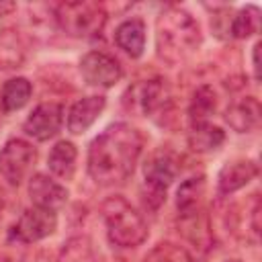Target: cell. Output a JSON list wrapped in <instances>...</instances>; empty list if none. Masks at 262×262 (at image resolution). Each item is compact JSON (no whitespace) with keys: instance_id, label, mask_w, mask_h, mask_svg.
Here are the masks:
<instances>
[{"instance_id":"6da1fadb","label":"cell","mask_w":262,"mask_h":262,"mask_svg":"<svg viewBox=\"0 0 262 262\" xmlns=\"http://www.w3.org/2000/svg\"><path fill=\"white\" fill-rule=\"evenodd\" d=\"M141 133L127 125L115 123L106 127L88 147V174L100 186L123 184L135 170L141 154Z\"/></svg>"},{"instance_id":"7a4b0ae2","label":"cell","mask_w":262,"mask_h":262,"mask_svg":"<svg viewBox=\"0 0 262 262\" xmlns=\"http://www.w3.org/2000/svg\"><path fill=\"white\" fill-rule=\"evenodd\" d=\"M158 53L168 63H178L201 45L199 23L182 8L170 6L158 16Z\"/></svg>"},{"instance_id":"3957f363","label":"cell","mask_w":262,"mask_h":262,"mask_svg":"<svg viewBox=\"0 0 262 262\" xmlns=\"http://www.w3.org/2000/svg\"><path fill=\"white\" fill-rule=\"evenodd\" d=\"M102 217L108 239L119 248H135L147 237V223L123 196H108L102 203Z\"/></svg>"},{"instance_id":"277c9868","label":"cell","mask_w":262,"mask_h":262,"mask_svg":"<svg viewBox=\"0 0 262 262\" xmlns=\"http://www.w3.org/2000/svg\"><path fill=\"white\" fill-rule=\"evenodd\" d=\"M55 18L68 35L92 39L100 35L106 23V12L98 2H63L55 8Z\"/></svg>"},{"instance_id":"5b68a950","label":"cell","mask_w":262,"mask_h":262,"mask_svg":"<svg viewBox=\"0 0 262 262\" xmlns=\"http://www.w3.org/2000/svg\"><path fill=\"white\" fill-rule=\"evenodd\" d=\"M178 172H180V166L172 154H168V151L154 154L143 166V178H145V186H147L145 205H149L154 209L160 207L166 201V188L174 182Z\"/></svg>"},{"instance_id":"8992f818","label":"cell","mask_w":262,"mask_h":262,"mask_svg":"<svg viewBox=\"0 0 262 262\" xmlns=\"http://www.w3.org/2000/svg\"><path fill=\"white\" fill-rule=\"evenodd\" d=\"M37 160V149L25 139H8L0 149V174L10 186H18Z\"/></svg>"},{"instance_id":"52a82bcc","label":"cell","mask_w":262,"mask_h":262,"mask_svg":"<svg viewBox=\"0 0 262 262\" xmlns=\"http://www.w3.org/2000/svg\"><path fill=\"white\" fill-rule=\"evenodd\" d=\"M55 227H57L55 211L31 207V209L23 211V215L16 219L10 235L16 242L31 244V242H39V239L51 235L55 231Z\"/></svg>"},{"instance_id":"ba28073f","label":"cell","mask_w":262,"mask_h":262,"mask_svg":"<svg viewBox=\"0 0 262 262\" xmlns=\"http://www.w3.org/2000/svg\"><path fill=\"white\" fill-rule=\"evenodd\" d=\"M80 72L90 86L98 88H111L123 78L121 63L104 51H88L80 61Z\"/></svg>"},{"instance_id":"9c48e42d","label":"cell","mask_w":262,"mask_h":262,"mask_svg":"<svg viewBox=\"0 0 262 262\" xmlns=\"http://www.w3.org/2000/svg\"><path fill=\"white\" fill-rule=\"evenodd\" d=\"M61 121H63V106L59 102H41L27 117L23 129L29 137L37 141H47L59 131Z\"/></svg>"},{"instance_id":"30bf717a","label":"cell","mask_w":262,"mask_h":262,"mask_svg":"<svg viewBox=\"0 0 262 262\" xmlns=\"http://www.w3.org/2000/svg\"><path fill=\"white\" fill-rule=\"evenodd\" d=\"M29 196L33 201V207L57 211L68 201V190L47 174H35L29 180Z\"/></svg>"},{"instance_id":"8fae6325","label":"cell","mask_w":262,"mask_h":262,"mask_svg":"<svg viewBox=\"0 0 262 262\" xmlns=\"http://www.w3.org/2000/svg\"><path fill=\"white\" fill-rule=\"evenodd\" d=\"M258 176V164L252 160H231L227 162L217 176L219 192L221 194H231L246 184H250Z\"/></svg>"},{"instance_id":"7c38bea8","label":"cell","mask_w":262,"mask_h":262,"mask_svg":"<svg viewBox=\"0 0 262 262\" xmlns=\"http://www.w3.org/2000/svg\"><path fill=\"white\" fill-rule=\"evenodd\" d=\"M106 100L104 96H84L80 100H76L68 113V129L74 135L84 133L102 113Z\"/></svg>"},{"instance_id":"4fadbf2b","label":"cell","mask_w":262,"mask_h":262,"mask_svg":"<svg viewBox=\"0 0 262 262\" xmlns=\"http://www.w3.org/2000/svg\"><path fill=\"white\" fill-rule=\"evenodd\" d=\"M227 125L237 133H248L260 123V102L254 96H246L233 102L225 113Z\"/></svg>"},{"instance_id":"5bb4252c","label":"cell","mask_w":262,"mask_h":262,"mask_svg":"<svg viewBox=\"0 0 262 262\" xmlns=\"http://www.w3.org/2000/svg\"><path fill=\"white\" fill-rule=\"evenodd\" d=\"M115 43L131 57H139L145 47V25L141 18H129L115 31Z\"/></svg>"},{"instance_id":"9a60e30c","label":"cell","mask_w":262,"mask_h":262,"mask_svg":"<svg viewBox=\"0 0 262 262\" xmlns=\"http://www.w3.org/2000/svg\"><path fill=\"white\" fill-rule=\"evenodd\" d=\"M139 102H141L145 115L156 117V115H160V113H168L170 102H172V96H170V90H168L166 80H162V78L147 80V82L141 86Z\"/></svg>"},{"instance_id":"2e32d148","label":"cell","mask_w":262,"mask_h":262,"mask_svg":"<svg viewBox=\"0 0 262 262\" xmlns=\"http://www.w3.org/2000/svg\"><path fill=\"white\" fill-rule=\"evenodd\" d=\"M205 196V176H192L184 180L176 192V207L180 217H190L201 213V201Z\"/></svg>"},{"instance_id":"e0dca14e","label":"cell","mask_w":262,"mask_h":262,"mask_svg":"<svg viewBox=\"0 0 262 262\" xmlns=\"http://www.w3.org/2000/svg\"><path fill=\"white\" fill-rule=\"evenodd\" d=\"M76 145L72 141H57L51 151H49V158H47V164H49V170L57 176V178H63V180H70L74 176V170H76Z\"/></svg>"},{"instance_id":"ac0fdd59","label":"cell","mask_w":262,"mask_h":262,"mask_svg":"<svg viewBox=\"0 0 262 262\" xmlns=\"http://www.w3.org/2000/svg\"><path fill=\"white\" fill-rule=\"evenodd\" d=\"M225 141V133L211 125V123H199V125H192L190 133H188V145L194 149V151H213L217 149L221 143Z\"/></svg>"},{"instance_id":"d6986e66","label":"cell","mask_w":262,"mask_h":262,"mask_svg":"<svg viewBox=\"0 0 262 262\" xmlns=\"http://www.w3.org/2000/svg\"><path fill=\"white\" fill-rule=\"evenodd\" d=\"M215 106H217V96H215V90L207 84L199 86L192 94V100H190V108H188V115H190V121L192 125H199V123H209L207 119L215 113Z\"/></svg>"},{"instance_id":"ffe728a7","label":"cell","mask_w":262,"mask_h":262,"mask_svg":"<svg viewBox=\"0 0 262 262\" xmlns=\"http://www.w3.org/2000/svg\"><path fill=\"white\" fill-rule=\"evenodd\" d=\"M33 86L27 78H10L4 86H2V106L4 111H18L20 106H25L31 98Z\"/></svg>"},{"instance_id":"44dd1931","label":"cell","mask_w":262,"mask_h":262,"mask_svg":"<svg viewBox=\"0 0 262 262\" xmlns=\"http://www.w3.org/2000/svg\"><path fill=\"white\" fill-rule=\"evenodd\" d=\"M258 27H260V10L256 6H246L233 16L229 31L235 39H246L258 33Z\"/></svg>"},{"instance_id":"7402d4cb","label":"cell","mask_w":262,"mask_h":262,"mask_svg":"<svg viewBox=\"0 0 262 262\" xmlns=\"http://www.w3.org/2000/svg\"><path fill=\"white\" fill-rule=\"evenodd\" d=\"M23 61V45L14 31L0 33V68H16Z\"/></svg>"},{"instance_id":"603a6c76","label":"cell","mask_w":262,"mask_h":262,"mask_svg":"<svg viewBox=\"0 0 262 262\" xmlns=\"http://www.w3.org/2000/svg\"><path fill=\"white\" fill-rule=\"evenodd\" d=\"M143 262H194V258L182 246L164 242V244H158L156 248H151L145 254Z\"/></svg>"},{"instance_id":"cb8c5ba5","label":"cell","mask_w":262,"mask_h":262,"mask_svg":"<svg viewBox=\"0 0 262 262\" xmlns=\"http://www.w3.org/2000/svg\"><path fill=\"white\" fill-rule=\"evenodd\" d=\"M63 262H92L90 242L86 237H76L63 250Z\"/></svg>"},{"instance_id":"d4e9b609","label":"cell","mask_w":262,"mask_h":262,"mask_svg":"<svg viewBox=\"0 0 262 262\" xmlns=\"http://www.w3.org/2000/svg\"><path fill=\"white\" fill-rule=\"evenodd\" d=\"M16 8L14 2H8V0H0V16H6L8 12H12Z\"/></svg>"},{"instance_id":"484cf974","label":"cell","mask_w":262,"mask_h":262,"mask_svg":"<svg viewBox=\"0 0 262 262\" xmlns=\"http://www.w3.org/2000/svg\"><path fill=\"white\" fill-rule=\"evenodd\" d=\"M258 49H260V45L256 43V45H254V74H256V78H258V68H260V66H258Z\"/></svg>"},{"instance_id":"4316f807","label":"cell","mask_w":262,"mask_h":262,"mask_svg":"<svg viewBox=\"0 0 262 262\" xmlns=\"http://www.w3.org/2000/svg\"><path fill=\"white\" fill-rule=\"evenodd\" d=\"M227 262H242V260H227Z\"/></svg>"}]
</instances>
